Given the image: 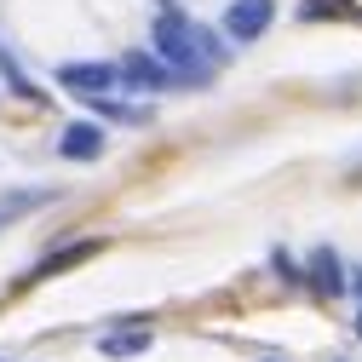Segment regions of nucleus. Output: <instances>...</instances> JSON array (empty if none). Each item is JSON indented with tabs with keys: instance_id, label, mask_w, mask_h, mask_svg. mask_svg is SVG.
Returning <instances> with one entry per match:
<instances>
[{
	"instance_id": "obj_1",
	"label": "nucleus",
	"mask_w": 362,
	"mask_h": 362,
	"mask_svg": "<svg viewBox=\"0 0 362 362\" xmlns=\"http://www.w3.org/2000/svg\"><path fill=\"white\" fill-rule=\"evenodd\" d=\"M156 58H161L167 69H178V75H190V81H207V75L224 64V47H218L202 23H190L178 6H167V12L156 18Z\"/></svg>"
},
{
	"instance_id": "obj_2",
	"label": "nucleus",
	"mask_w": 362,
	"mask_h": 362,
	"mask_svg": "<svg viewBox=\"0 0 362 362\" xmlns=\"http://www.w3.org/2000/svg\"><path fill=\"white\" fill-rule=\"evenodd\" d=\"M121 86H132V93H167V86H202V81L167 69V64L150 58V52H127V58H121Z\"/></svg>"
},
{
	"instance_id": "obj_3",
	"label": "nucleus",
	"mask_w": 362,
	"mask_h": 362,
	"mask_svg": "<svg viewBox=\"0 0 362 362\" xmlns=\"http://www.w3.org/2000/svg\"><path fill=\"white\" fill-rule=\"evenodd\" d=\"M58 86L75 98H104L121 86V64H64L58 69Z\"/></svg>"
},
{
	"instance_id": "obj_4",
	"label": "nucleus",
	"mask_w": 362,
	"mask_h": 362,
	"mask_svg": "<svg viewBox=\"0 0 362 362\" xmlns=\"http://www.w3.org/2000/svg\"><path fill=\"white\" fill-rule=\"evenodd\" d=\"M104 242L93 236V242H64V247H52L47 259H40V264H29L23 270V276H18V288H40V282H52V276H64V270H75V264H86V259H93Z\"/></svg>"
},
{
	"instance_id": "obj_5",
	"label": "nucleus",
	"mask_w": 362,
	"mask_h": 362,
	"mask_svg": "<svg viewBox=\"0 0 362 362\" xmlns=\"http://www.w3.org/2000/svg\"><path fill=\"white\" fill-rule=\"evenodd\" d=\"M276 23V0H230L224 6V35L230 40H259Z\"/></svg>"
},
{
	"instance_id": "obj_6",
	"label": "nucleus",
	"mask_w": 362,
	"mask_h": 362,
	"mask_svg": "<svg viewBox=\"0 0 362 362\" xmlns=\"http://www.w3.org/2000/svg\"><path fill=\"white\" fill-rule=\"evenodd\" d=\"M104 150H110V139H104L98 121H69L64 139H58V156H64V161H98Z\"/></svg>"
},
{
	"instance_id": "obj_7",
	"label": "nucleus",
	"mask_w": 362,
	"mask_h": 362,
	"mask_svg": "<svg viewBox=\"0 0 362 362\" xmlns=\"http://www.w3.org/2000/svg\"><path fill=\"white\" fill-rule=\"evenodd\" d=\"M305 282L322 293V299L345 293V264H339V253H334V247H316V253H310V264H305Z\"/></svg>"
},
{
	"instance_id": "obj_8",
	"label": "nucleus",
	"mask_w": 362,
	"mask_h": 362,
	"mask_svg": "<svg viewBox=\"0 0 362 362\" xmlns=\"http://www.w3.org/2000/svg\"><path fill=\"white\" fill-rule=\"evenodd\" d=\"M58 202V190H6L0 196V230H6V224H18V218H29V213H40V207H52Z\"/></svg>"
},
{
	"instance_id": "obj_9",
	"label": "nucleus",
	"mask_w": 362,
	"mask_h": 362,
	"mask_svg": "<svg viewBox=\"0 0 362 362\" xmlns=\"http://www.w3.org/2000/svg\"><path fill=\"white\" fill-rule=\"evenodd\" d=\"M98 351H104V356H144V351H150V334H144V328H110V334L98 339Z\"/></svg>"
},
{
	"instance_id": "obj_10",
	"label": "nucleus",
	"mask_w": 362,
	"mask_h": 362,
	"mask_svg": "<svg viewBox=\"0 0 362 362\" xmlns=\"http://www.w3.org/2000/svg\"><path fill=\"white\" fill-rule=\"evenodd\" d=\"M86 104H93L104 121H121V127H144V121H150L144 104H127V98H110V93H104V98H86Z\"/></svg>"
},
{
	"instance_id": "obj_11",
	"label": "nucleus",
	"mask_w": 362,
	"mask_h": 362,
	"mask_svg": "<svg viewBox=\"0 0 362 362\" xmlns=\"http://www.w3.org/2000/svg\"><path fill=\"white\" fill-rule=\"evenodd\" d=\"M0 75H6L12 98H29V104H40V98H47V93H40V86H35V81H29V75H23L18 64H12V52H6V47H0Z\"/></svg>"
},
{
	"instance_id": "obj_12",
	"label": "nucleus",
	"mask_w": 362,
	"mask_h": 362,
	"mask_svg": "<svg viewBox=\"0 0 362 362\" xmlns=\"http://www.w3.org/2000/svg\"><path fill=\"white\" fill-rule=\"evenodd\" d=\"M299 18H305V23H316V18H362V12L351 6V0H305Z\"/></svg>"
},
{
	"instance_id": "obj_13",
	"label": "nucleus",
	"mask_w": 362,
	"mask_h": 362,
	"mask_svg": "<svg viewBox=\"0 0 362 362\" xmlns=\"http://www.w3.org/2000/svg\"><path fill=\"white\" fill-rule=\"evenodd\" d=\"M345 288H356V299H362V270H345Z\"/></svg>"
},
{
	"instance_id": "obj_14",
	"label": "nucleus",
	"mask_w": 362,
	"mask_h": 362,
	"mask_svg": "<svg viewBox=\"0 0 362 362\" xmlns=\"http://www.w3.org/2000/svg\"><path fill=\"white\" fill-rule=\"evenodd\" d=\"M351 328H356V339H362V305H356V322H351Z\"/></svg>"
}]
</instances>
